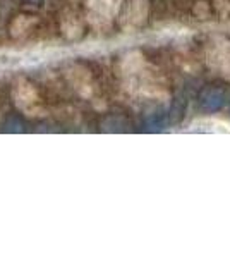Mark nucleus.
<instances>
[{"label":"nucleus","mask_w":230,"mask_h":258,"mask_svg":"<svg viewBox=\"0 0 230 258\" xmlns=\"http://www.w3.org/2000/svg\"><path fill=\"white\" fill-rule=\"evenodd\" d=\"M225 103V91L218 86H208L203 90L201 97H199V105L204 112H216L223 107Z\"/></svg>","instance_id":"nucleus-1"},{"label":"nucleus","mask_w":230,"mask_h":258,"mask_svg":"<svg viewBox=\"0 0 230 258\" xmlns=\"http://www.w3.org/2000/svg\"><path fill=\"white\" fill-rule=\"evenodd\" d=\"M4 131L6 133H23L24 131V122L18 115H9L4 122Z\"/></svg>","instance_id":"nucleus-2"},{"label":"nucleus","mask_w":230,"mask_h":258,"mask_svg":"<svg viewBox=\"0 0 230 258\" xmlns=\"http://www.w3.org/2000/svg\"><path fill=\"white\" fill-rule=\"evenodd\" d=\"M24 2H28V4H33V6H40L43 0H24Z\"/></svg>","instance_id":"nucleus-3"}]
</instances>
